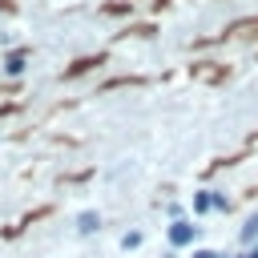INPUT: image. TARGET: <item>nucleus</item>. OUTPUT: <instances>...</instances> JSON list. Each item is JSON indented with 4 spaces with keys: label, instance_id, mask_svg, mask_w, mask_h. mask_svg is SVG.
Wrapping results in <instances>:
<instances>
[{
    "label": "nucleus",
    "instance_id": "f257e3e1",
    "mask_svg": "<svg viewBox=\"0 0 258 258\" xmlns=\"http://www.w3.org/2000/svg\"><path fill=\"white\" fill-rule=\"evenodd\" d=\"M194 242H198V226L177 218V222L169 226V246H194Z\"/></svg>",
    "mask_w": 258,
    "mask_h": 258
},
{
    "label": "nucleus",
    "instance_id": "f03ea898",
    "mask_svg": "<svg viewBox=\"0 0 258 258\" xmlns=\"http://www.w3.org/2000/svg\"><path fill=\"white\" fill-rule=\"evenodd\" d=\"M93 64L101 69V64H105V52H97V56H81L77 64H69V69H64V77H81V73H89Z\"/></svg>",
    "mask_w": 258,
    "mask_h": 258
},
{
    "label": "nucleus",
    "instance_id": "7ed1b4c3",
    "mask_svg": "<svg viewBox=\"0 0 258 258\" xmlns=\"http://www.w3.org/2000/svg\"><path fill=\"white\" fill-rule=\"evenodd\" d=\"M194 77H202V81H218V77H226V64H218V60H202V64L194 69Z\"/></svg>",
    "mask_w": 258,
    "mask_h": 258
},
{
    "label": "nucleus",
    "instance_id": "20e7f679",
    "mask_svg": "<svg viewBox=\"0 0 258 258\" xmlns=\"http://www.w3.org/2000/svg\"><path fill=\"white\" fill-rule=\"evenodd\" d=\"M77 230H81V234H93V230H101V214H93V210H85V214L77 218Z\"/></svg>",
    "mask_w": 258,
    "mask_h": 258
},
{
    "label": "nucleus",
    "instance_id": "39448f33",
    "mask_svg": "<svg viewBox=\"0 0 258 258\" xmlns=\"http://www.w3.org/2000/svg\"><path fill=\"white\" fill-rule=\"evenodd\" d=\"M194 210H198V214H210V210H214V198H210V189H202V194L194 198Z\"/></svg>",
    "mask_w": 258,
    "mask_h": 258
},
{
    "label": "nucleus",
    "instance_id": "423d86ee",
    "mask_svg": "<svg viewBox=\"0 0 258 258\" xmlns=\"http://www.w3.org/2000/svg\"><path fill=\"white\" fill-rule=\"evenodd\" d=\"M20 69H24V52H12V56L4 60V73H12V77H16Z\"/></svg>",
    "mask_w": 258,
    "mask_h": 258
},
{
    "label": "nucleus",
    "instance_id": "0eeeda50",
    "mask_svg": "<svg viewBox=\"0 0 258 258\" xmlns=\"http://www.w3.org/2000/svg\"><path fill=\"white\" fill-rule=\"evenodd\" d=\"M109 16H121V12H133V0H121V4H105Z\"/></svg>",
    "mask_w": 258,
    "mask_h": 258
},
{
    "label": "nucleus",
    "instance_id": "6e6552de",
    "mask_svg": "<svg viewBox=\"0 0 258 258\" xmlns=\"http://www.w3.org/2000/svg\"><path fill=\"white\" fill-rule=\"evenodd\" d=\"M254 234H258V214L246 222V230H242V242H254Z\"/></svg>",
    "mask_w": 258,
    "mask_h": 258
},
{
    "label": "nucleus",
    "instance_id": "1a4fd4ad",
    "mask_svg": "<svg viewBox=\"0 0 258 258\" xmlns=\"http://www.w3.org/2000/svg\"><path fill=\"white\" fill-rule=\"evenodd\" d=\"M121 246H125V250H133V246H141V234H137V230H133V234H125V238H121Z\"/></svg>",
    "mask_w": 258,
    "mask_h": 258
},
{
    "label": "nucleus",
    "instance_id": "9d476101",
    "mask_svg": "<svg viewBox=\"0 0 258 258\" xmlns=\"http://www.w3.org/2000/svg\"><path fill=\"white\" fill-rule=\"evenodd\" d=\"M194 258H218L214 250H194Z\"/></svg>",
    "mask_w": 258,
    "mask_h": 258
},
{
    "label": "nucleus",
    "instance_id": "9b49d317",
    "mask_svg": "<svg viewBox=\"0 0 258 258\" xmlns=\"http://www.w3.org/2000/svg\"><path fill=\"white\" fill-rule=\"evenodd\" d=\"M246 258H258V246H254V250H246Z\"/></svg>",
    "mask_w": 258,
    "mask_h": 258
}]
</instances>
